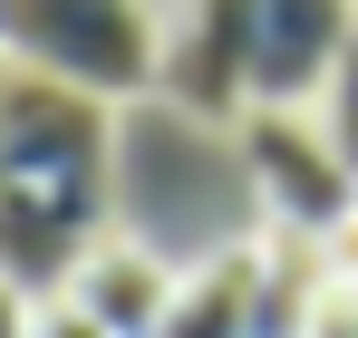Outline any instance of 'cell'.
I'll use <instances>...</instances> for the list:
<instances>
[{
	"label": "cell",
	"instance_id": "cell-3",
	"mask_svg": "<svg viewBox=\"0 0 358 338\" xmlns=\"http://www.w3.org/2000/svg\"><path fill=\"white\" fill-rule=\"evenodd\" d=\"M10 68L78 87L97 107H145L165 78V10H117V0H20L10 10Z\"/></svg>",
	"mask_w": 358,
	"mask_h": 338
},
{
	"label": "cell",
	"instance_id": "cell-7",
	"mask_svg": "<svg viewBox=\"0 0 358 338\" xmlns=\"http://www.w3.org/2000/svg\"><path fill=\"white\" fill-rule=\"evenodd\" d=\"M175 290H184V271L165 261V251H145L136 232H107V242L87 251V271L68 281V309L97 319L107 338H155L165 309H175Z\"/></svg>",
	"mask_w": 358,
	"mask_h": 338
},
{
	"label": "cell",
	"instance_id": "cell-8",
	"mask_svg": "<svg viewBox=\"0 0 358 338\" xmlns=\"http://www.w3.org/2000/svg\"><path fill=\"white\" fill-rule=\"evenodd\" d=\"M155 338H262V251H233L213 271H184Z\"/></svg>",
	"mask_w": 358,
	"mask_h": 338
},
{
	"label": "cell",
	"instance_id": "cell-2",
	"mask_svg": "<svg viewBox=\"0 0 358 338\" xmlns=\"http://www.w3.org/2000/svg\"><path fill=\"white\" fill-rule=\"evenodd\" d=\"M0 155H10V203H49L78 223L117 232V165H126V107H97L78 87L20 78L0 97Z\"/></svg>",
	"mask_w": 358,
	"mask_h": 338
},
{
	"label": "cell",
	"instance_id": "cell-4",
	"mask_svg": "<svg viewBox=\"0 0 358 338\" xmlns=\"http://www.w3.org/2000/svg\"><path fill=\"white\" fill-rule=\"evenodd\" d=\"M242 165H252V193H262L271 232L329 242L358 213V174L339 165V145H329L320 116H281V107L242 116Z\"/></svg>",
	"mask_w": 358,
	"mask_h": 338
},
{
	"label": "cell",
	"instance_id": "cell-1",
	"mask_svg": "<svg viewBox=\"0 0 358 338\" xmlns=\"http://www.w3.org/2000/svg\"><path fill=\"white\" fill-rule=\"evenodd\" d=\"M117 232H136L145 251H165L175 271H213L233 251L271 242V213L252 193L242 135L194 126L165 97L126 107V165H117Z\"/></svg>",
	"mask_w": 358,
	"mask_h": 338
},
{
	"label": "cell",
	"instance_id": "cell-11",
	"mask_svg": "<svg viewBox=\"0 0 358 338\" xmlns=\"http://www.w3.org/2000/svg\"><path fill=\"white\" fill-rule=\"evenodd\" d=\"M10 338H107V329H97V319H78V309L59 300V309H29V319H10Z\"/></svg>",
	"mask_w": 358,
	"mask_h": 338
},
{
	"label": "cell",
	"instance_id": "cell-6",
	"mask_svg": "<svg viewBox=\"0 0 358 338\" xmlns=\"http://www.w3.org/2000/svg\"><path fill=\"white\" fill-rule=\"evenodd\" d=\"M349 39H358V10H339V0H262V20H252V116L262 107L320 116Z\"/></svg>",
	"mask_w": 358,
	"mask_h": 338
},
{
	"label": "cell",
	"instance_id": "cell-12",
	"mask_svg": "<svg viewBox=\"0 0 358 338\" xmlns=\"http://www.w3.org/2000/svg\"><path fill=\"white\" fill-rule=\"evenodd\" d=\"M320 251H329V271H339V281H358V213H349V223H339V232H329Z\"/></svg>",
	"mask_w": 358,
	"mask_h": 338
},
{
	"label": "cell",
	"instance_id": "cell-10",
	"mask_svg": "<svg viewBox=\"0 0 358 338\" xmlns=\"http://www.w3.org/2000/svg\"><path fill=\"white\" fill-rule=\"evenodd\" d=\"M300 338H358V281H329L310 290V309H300Z\"/></svg>",
	"mask_w": 358,
	"mask_h": 338
},
{
	"label": "cell",
	"instance_id": "cell-5",
	"mask_svg": "<svg viewBox=\"0 0 358 338\" xmlns=\"http://www.w3.org/2000/svg\"><path fill=\"white\" fill-rule=\"evenodd\" d=\"M252 20H262V0L165 10V78H155V97L175 116H194V126L242 135V116H252Z\"/></svg>",
	"mask_w": 358,
	"mask_h": 338
},
{
	"label": "cell",
	"instance_id": "cell-9",
	"mask_svg": "<svg viewBox=\"0 0 358 338\" xmlns=\"http://www.w3.org/2000/svg\"><path fill=\"white\" fill-rule=\"evenodd\" d=\"M320 126H329L339 165L358 174V39H349V58H339V78H329V97H320Z\"/></svg>",
	"mask_w": 358,
	"mask_h": 338
}]
</instances>
